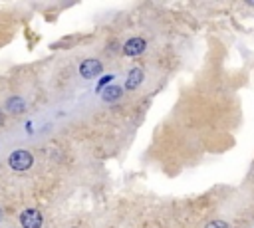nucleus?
<instances>
[{"label":"nucleus","mask_w":254,"mask_h":228,"mask_svg":"<svg viewBox=\"0 0 254 228\" xmlns=\"http://www.w3.org/2000/svg\"><path fill=\"white\" fill-rule=\"evenodd\" d=\"M32 163H34V157L32 153L24 151V149H18L14 151L10 157H8V165L14 169V171H28L32 167Z\"/></svg>","instance_id":"nucleus-1"},{"label":"nucleus","mask_w":254,"mask_h":228,"mask_svg":"<svg viewBox=\"0 0 254 228\" xmlns=\"http://www.w3.org/2000/svg\"><path fill=\"white\" fill-rule=\"evenodd\" d=\"M20 224H22V228H42L44 216H42V213L38 209H26L20 214Z\"/></svg>","instance_id":"nucleus-2"},{"label":"nucleus","mask_w":254,"mask_h":228,"mask_svg":"<svg viewBox=\"0 0 254 228\" xmlns=\"http://www.w3.org/2000/svg\"><path fill=\"white\" fill-rule=\"evenodd\" d=\"M101 72H103V64L99 60L90 58V60H83L79 64V74H81V77H86V79H92V77L99 76Z\"/></svg>","instance_id":"nucleus-3"},{"label":"nucleus","mask_w":254,"mask_h":228,"mask_svg":"<svg viewBox=\"0 0 254 228\" xmlns=\"http://www.w3.org/2000/svg\"><path fill=\"white\" fill-rule=\"evenodd\" d=\"M147 50V42L143 38L135 36V38H129L127 42L123 44V54L129 56V58H135V56H141L143 52Z\"/></svg>","instance_id":"nucleus-4"},{"label":"nucleus","mask_w":254,"mask_h":228,"mask_svg":"<svg viewBox=\"0 0 254 228\" xmlns=\"http://www.w3.org/2000/svg\"><path fill=\"white\" fill-rule=\"evenodd\" d=\"M143 79H145V72H143L141 68L129 70V74H127V81H125V90H127V91L137 90V88L143 84Z\"/></svg>","instance_id":"nucleus-5"},{"label":"nucleus","mask_w":254,"mask_h":228,"mask_svg":"<svg viewBox=\"0 0 254 228\" xmlns=\"http://www.w3.org/2000/svg\"><path fill=\"white\" fill-rule=\"evenodd\" d=\"M101 93H103L101 97H103V101H105V103H113V101H117V99L121 97L123 90H121L119 86H113V84H111V86H108V88H105Z\"/></svg>","instance_id":"nucleus-6"},{"label":"nucleus","mask_w":254,"mask_h":228,"mask_svg":"<svg viewBox=\"0 0 254 228\" xmlns=\"http://www.w3.org/2000/svg\"><path fill=\"white\" fill-rule=\"evenodd\" d=\"M24 107H26L24 99H22V97H18V95H14V97H10V99L6 101V109H8L10 113H22Z\"/></svg>","instance_id":"nucleus-7"},{"label":"nucleus","mask_w":254,"mask_h":228,"mask_svg":"<svg viewBox=\"0 0 254 228\" xmlns=\"http://www.w3.org/2000/svg\"><path fill=\"white\" fill-rule=\"evenodd\" d=\"M113 79H115L113 76H103V77L99 79V84H97V88H95V90H97V91H103L108 86H111V81H113Z\"/></svg>","instance_id":"nucleus-8"},{"label":"nucleus","mask_w":254,"mask_h":228,"mask_svg":"<svg viewBox=\"0 0 254 228\" xmlns=\"http://www.w3.org/2000/svg\"><path fill=\"white\" fill-rule=\"evenodd\" d=\"M205 228H228V224L224 220H210Z\"/></svg>","instance_id":"nucleus-9"},{"label":"nucleus","mask_w":254,"mask_h":228,"mask_svg":"<svg viewBox=\"0 0 254 228\" xmlns=\"http://www.w3.org/2000/svg\"><path fill=\"white\" fill-rule=\"evenodd\" d=\"M0 123H2V115H0Z\"/></svg>","instance_id":"nucleus-10"},{"label":"nucleus","mask_w":254,"mask_h":228,"mask_svg":"<svg viewBox=\"0 0 254 228\" xmlns=\"http://www.w3.org/2000/svg\"><path fill=\"white\" fill-rule=\"evenodd\" d=\"M0 218H2V213H0Z\"/></svg>","instance_id":"nucleus-11"}]
</instances>
